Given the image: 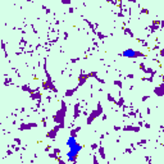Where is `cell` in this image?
<instances>
[{
    "label": "cell",
    "instance_id": "7a4b0ae2",
    "mask_svg": "<svg viewBox=\"0 0 164 164\" xmlns=\"http://www.w3.org/2000/svg\"><path fill=\"white\" fill-rule=\"evenodd\" d=\"M122 55H123L124 58H136V57L140 55V53H137V51L134 50V49H127V50H124V51L122 53Z\"/></svg>",
    "mask_w": 164,
    "mask_h": 164
},
{
    "label": "cell",
    "instance_id": "6da1fadb",
    "mask_svg": "<svg viewBox=\"0 0 164 164\" xmlns=\"http://www.w3.org/2000/svg\"><path fill=\"white\" fill-rule=\"evenodd\" d=\"M67 146L69 148V151H68V160L69 162H76L77 159V155L78 152L81 151L82 146L80 144H77V141H76V137L74 136H69L68 140H67Z\"/></svg>",
    "mask_w": 164,
    "mask_h": 164
}]
</instances>
